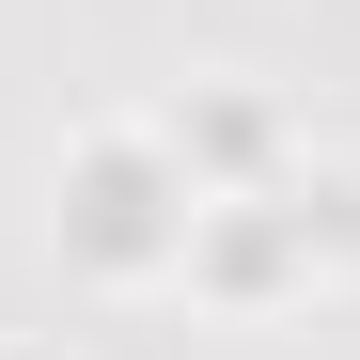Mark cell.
Segmentation results:
<instances>
[{
  "mask_svg": "<svg viewBox=\"0 0 360 360\" xmlns=\"http://www.w3.org/2000/svg\"><path fill=\"white\" fill-rule=\"evenodd\" d=\"M188 219H204V172H188V157H157V141H94V157H79V204H63V235H79L110 282L188 266Z\"/></svg>",
  "mask_w": 360,
  "mask_h": 360,
  "instance_id": "obj_1",
  "label": "cell"
}]
</instances>
